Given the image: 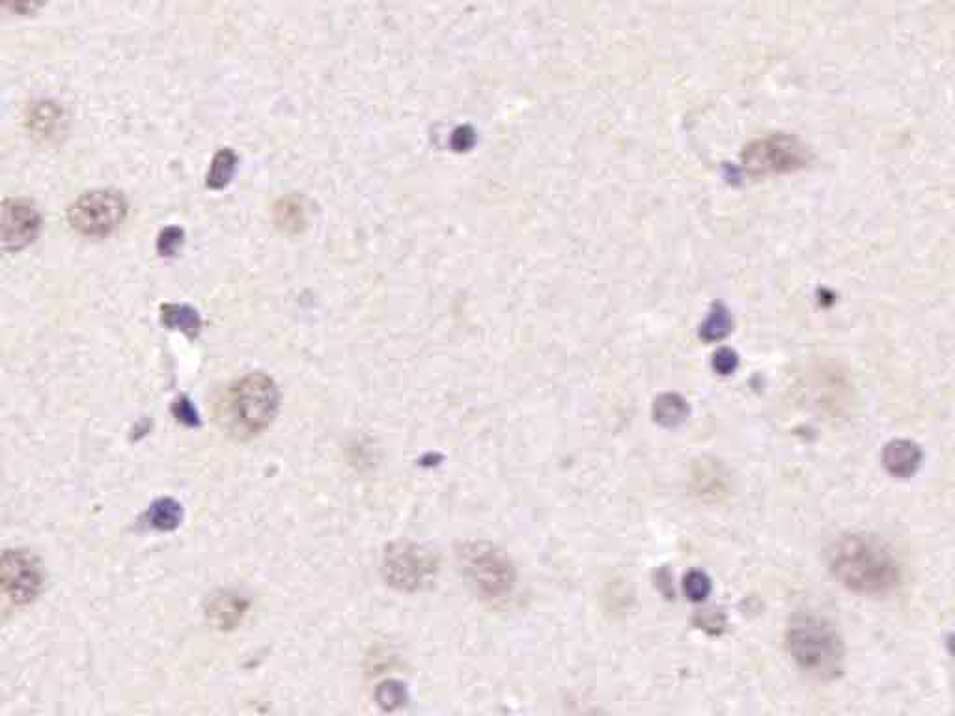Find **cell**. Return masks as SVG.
Here are the masks:
<instances>
[{
	"label": "cell",
	"mask_w": 955,
	"mask_h": 716,
	"mask_svg": "<svg viewBox=\"0 0 955 716\" xmlns=\"http://www.w3.org/2000/svg\"><path fill=\"white\" fill-rule=\"evenodd\" d=\"M829 564L840 584L860 595H885L900 584L901 565L896 552L872 534L840 537L829 554Z\"/></svg>",
	"instance_id": "cell-1"
},
{
	"label": "cell",
	"mask_w": 955,
	"mask_h": 716,
	"mask_svg": "<svg viewBox=\"0 0 955 716\" xmlns=\"http://www.w3.org/2000/svg\"><path fill=\"white\" fill-rule=\"evenodd\" d=\"M786 646L795 664L816 679L831 681L844 670V640L823 618L812 614L793 618L786 631Z\"/></svg>",
	"instance_id": "cell-2"
},
{
	"label": "cell",
	"mask_w": 955,
	"mask_h": 716,
	"mask_svg": "<svg viewBox=\"0 0 955 716\" xmlns=\"http://www.w3.org/2000/svg\"><path fill=\"white\" fill-rule=\"evenodd\" d=\"M278 390L275 383L263 375L252 373L232 386L224 403V420L234 433L250 437L263 431L275 418Z\"/></svg>",
	"instance_id": "cell-3"
},
{
	"label": "cell",
	"mask_w": 955,
	"mask_h": 716,
	"mask_svg": "<svg viewBox=\"0 0 955 716\" xmlns=\"http://www.w3.org/2000/svg\"><path fill=\"white\" fill-rule=\"evenodd\" d=\"M463 569L467 571L474 588L487 599H500L512 590V564L499 549H493L491 545H471L463 552Z\"/></svg>",
	"instance_id": "cell-4"
},
{
	"label": "cell",
	"mask_w": 955,
	"mask_h": 716,
	"mask_svg": "<svg viewBox=\"0 0 955 716\" xmlns=\"http://www.w3.org/2000/svg\"><path fill=\"white\" fill-rule=\"evenodd\" d=\"M125 211L127 206L120 194L112 193V191H94V193L83 194L71 206L70 222L79 234L101 237V235L111 234L122 224Z\"/></svg>",
	"instance_id": "cell-5"
},
{
	"label": "cell",
	"mask_w": 955,
	"mask_h": 716,
	"mask_svg": "<svg viewBox=\"0 0 955 716\" xmlns=\"http://www.w3.org/2000/svg\"><path fill=\"white\" fill-rule=\"evenodd\" d=\"M42 582V565L32 554L8 551L0 556V590L17 603L32 601Z\"/></svg>",
	"instance_id": "cell-6"
},
{
	"label": "cell",
	"mask_w": 955,
	"mask_h": 716,
	"mask_svg": "<svg viewBox=\"0 0 955 716\" xmlns=\"http://www.w3.org/2000/svg\"><path fill=\"white\" fill-rule=\"evenodd\" d=\"M42 219L38 209L28 200H8L0 206V245L8 248L27 247L40 234Z\"/></svg>",
	"instance_id": "cell-7"
},
{
	"label": "cell",
	"mask_w": 955,
	"mask_h": 716,
	"mask_svg": "<svg viewBox=\"0 0 955 716\" xmlns=\"http://www.w3.org/2000/svg\"><path fill=\"white\" fill-rule=\"evenodd\" d=\"M430 569L428 556L415 547H396L394 552H388V580L398 588L415 590L426 579Z\"/></svg>",
	"instance_id": "cell-8"
},
{
	"label": "cell",
	"mask_w": 955,
	"mask_h": 716,
	"mask_svg": "<svg viewBox=\"0 0 955 716\" xmlns=\"http://www.w3.org/2000/svg\"><path fill=\"white\" fill-rule=\"evenodd\" d=\"M885 469L896 478H911L922 463L920 446L907 439L888 442L883 452Z\"/></svg>",
	"instance_id": "cell-9"
},
{
	"label": "cell",
	"mask_w": 955,
	"mask_h": 716,
	"mask_svg": "<svg viewBox=\"0 0 955 716\" xmlns=\"http://www.w3.org/2000/svg\"><path fill=\"white\" fill-rule=\"evenodd\" d=\"M689 416V405L678 394H663L653 403V418L657 424L676 427Z\"/></svg>",
	"instance_id": "cell-10"
},
{
	"label": "cell",
	"mask_w": 955,
	"mask_h": 716,
	"mask_svg": "<svg viewBox=\"0 0 955 716\" xmlns=\"http://www.w3.org/2000/svg\"><path fill=\"white\" fill-rule=\"evenodd\" d=\"M275 219L278 228L286 230L288 234H299L306 226V213L303 200L297 196L282 198L275 207Z\"/></svg>",
	"instance_id": "cell-11"
},
{
	"label": "cell",
	"mask_w": 955,
	"mask_h": 716,
	"mask_svg": "<svg viewBox=\"0 0 955 716\" xmlns=\"http://www.w3.org/2000/svg\"><path fill=\"white\" fill-rule=\"evenodd\" d=\"M237 155L232 150H221L213 157L209 168V189H224L236 174Z\"/></svg>",
	"instance_id": "cell-12"
},
{
	"label": "cell",
	"mask_w": 955,
	"mask_h": 716,
	"mask_svg": "<svg viewBox=\"0 0 955 716\" xmlns=\"http://www.w3.org/2000/svg\"><path fill=\"white\" fill-rule=\"evenodd\" d=\"M163 323L170 329H178L189 336H194L200 331V317L189 306H180V304H167L163 308Z\"/></svg>",
	"instance_id": "cell-13"
},
{
	"label": "cell",
	"mask_w": 955,
	"mask_h": 716,
	"mask_svg": "<svg viewBox=\"0 0 955 716\" xmlns=\"http://www.w3.org/2000/svg\"><path fill=\"white\" fill-rule=\"evenodd\" d=\"M150 519L155 528L159 530H172L176 524L180 523V506L172 500H161L153 506L150 511Z\"/></svg>",
	"instance_id": "cell-14"
},
{
	"label": "cell",
	"mask_w": 955,
	"mask_h": 716,
	"mask_svg": "<svg viewBox=\"0 0 955 716\" xmlns=\"http://www.w3.org/2000/svg\"><path fill=\"white\" fill-rule=\"evenodd\" d=\"M683 590L691 601L702 603L711 593V579L702 571H691L683 580Z\"/></svg>",
	"instance_id": "cell-15"
},
{
	"label": "cell",
	"mask_w": 955,
	"mask_h": 716,
	"mask_svg": "<svg viewBox=\"0 0 955 716\" xmlns=\"http://www.w3.org/2000/svg\"><path fill=\"white\" fill-rule=\"evenodd\" d=\"M183 245V230L178 226H168L157 239V250L161 256H174Z\"/></svg>",
	"instance_id": "cell-16"
},
{
	"label": "cell",
	"mask_w": 955,
	"mask_h": 716,
	"mask_svg": "<svg viewBox=\"0 0 955 716\" xmlns=\"http://www.w3.org/2000/svg\"><path fill=\"white\" fill-rule=\"evenodd\" d=\"M58 120H60V112L51 105H42L32 112V125L40 133H51L58 125Z\"/></svg>",
	"instance_id": "cell-17"
},
{
	"label": "cell",
	"mask_w": 955,
	"mask_h": 716,
	"mask_svg": "<svg viewBox=\"0 0 955 716\" xmlns=\"http://www.w3.org/2000/svg\"><path fill=\"white\" fill-rule=\"evenodd\" d=\"M474 142H476V135H474V129H472L471 125H461V127H457L456 131H454L452 140H450V146H452L454 152L463 153L469 152L472 146H474Z\"/></svg>",
	"instance_id": "cell-18"
},
{
	"label": "cell",
	"mask_w": 955,
	"mask_h": 716,
	"mask_svg": "<svg viewBox=\"0 0 955 716\" xmlns=\"http://www.w3.org/2000/svg\"><path fill=\"white\" fill-rule=\"evenodd\" d=\"M45 0H0V6L12 14L28 15L40 10Z\"/></svg>",
	"instance_id": "cell-19"
},
{
	"label": "cell",
	"mask_w": 955,
	"mask_h": 716,
	"mask_svg": "<svg viewBox=\"0 0 955 716\" xmlns=\"http://www.w3.org/2000/svg\"><path fill=\"white\" fill-rule=\"evenodd\" d=\"M735 364H737V358H735L732 351L728 349H722L720 353L715 355V370L722 373V375H728L735 370Z\"/></svg>",
	"instance_id": "cell-20"
},
{
	"label": "cell",
	"mask_w": 955,
	"mask_h": 716,
	"mask_svg": "<svg viewBox=\"0 0 955 716\" xmlns=\"http://www.w3.org/2000/svg\"><path fill=\"white\" fill-rule=\"evenodd\" d=\"M726 331H728V319L724 314L711 317L706 325V334L709 338H719Z\"/></svg>",
	"instance_id": "cell-21"
}]
</instances>
